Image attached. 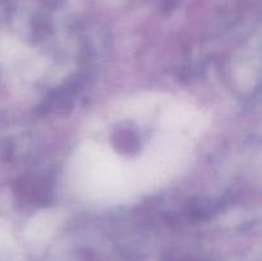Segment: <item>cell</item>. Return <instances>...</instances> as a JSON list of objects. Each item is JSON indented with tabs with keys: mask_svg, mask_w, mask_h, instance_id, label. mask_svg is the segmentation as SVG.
I'll return each instance as SVG.
<instances>
[{
	"mask_svg": "<svg viewBox=\"0 0 262 261\" xmlns=\"http://www.w3.org/2000/svg\"><path fill=\"white\" fill-rule=\"evenodd\" d=\"M169 261H191V260H171V258H170Z\"/></svg>",
	"mask_w": 262,
	"mask_h": 261,
	"instance_id": "cell-1",
	"label": "cell"
}]
</instances>
